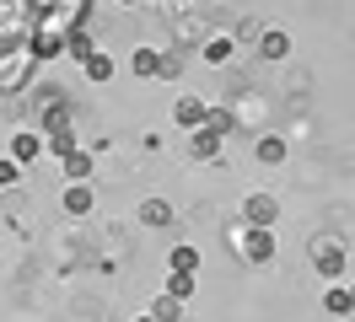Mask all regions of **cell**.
Instances as JSON below:
<instances>
[{
    "label": "cell",
    "mask_w": 355,
    "mask_h": 322,
    "mask_svg": "<svg viewBox=\"0 0 355 322\" xmlns=\"http://www.w3.org/2000/svg\"><path fill=\"white\" fill-rule=\"evenodd\" d=\"M312 269L323 279H345V269H350V253L339 247V242H318L312 247Z\"/></svg>",
    "instance_id": "obj_1"
},
{
    "label": "cell",
    "mask_w": 355,
    "mask_h": 322,
    "mask_svg": "<svg viewBox=\"0 0 355 322\" xmlns=\"http://www.w3.org/2000/svg\"><path fill=\"white\" fill-rule=\"evenodd\" d=\"M87 81H113V60L108 54H92L87 60Z\"/></svg>",
    "instance_id": "obj_17"
},
{
    "label": "cell",
    "mask_w": 355,
    "mask_h": 322,
    "mask_svg": "<svg viewBox=\"0 0 355 322\" xmlns=\"http://www.w3.org/2000/svg\"><path fill=\"white\" fill-rule=\"evenodd\" d=\"M60 48H65V38H38V43H33V54H38V60H54Z\"/></svg>",
    "instance_id": "obj_21"
},
{
    "label": "cell",
    "mask_w": 355,
    "mask_h": 322,
    "mask_svg": "<svg viewBox=\"0 0 355 322\" xmlns=\"http://www.w3.org/2000/svg\"><path fill=\"white\" fill-rule=\"evenodd\" d=\"M173 118H178V129H200L205 124V102L200 97H183V102L173 107Z\"/></svg>",
    "instance_id": "obj_6"
},
{
    "label": "cell",
    "mask_w": 355,
    "mask_h": 322,
    "mask_svg": "<svg viewBox=\"0 0 355 322\" xmlns=\"http://www.w3.org/2000/svg\"><path fill=\"white\" fill-rule=\"evenodd\" d=\"M124 6H135V0H124Z\"/></svg>",
    "instance_id": "obj_24"
},
{
    "label": "cell",
    "mask_w": 355,
    "mask_h": 322,
    "mask_svg": "<svg viewBox=\"0 0 355 322\" xmlns=\"http://www.w3.org/2000/svg\"><path fill=\"white\" fill-rule=\"evenodd\" d=\"M60 204H65V215H92V188L87 183H70Z\"/></svg>",
    "instance_id": "obj_7"
},
{
    "label": "cell",
    "mask_w": 355,
    "mask_h": 322,
    "mask_svg": "<svg viewBox=\"0 0 355 322\" xmlns=\"http://www.w3.org/2000/svg\"><path fill=\"white\" fill-rule=\"evenodd\" d=\"M173 269L194 274V269H200V253H194V247H173Z\"/></svg>",
    "instance_id": "obj_20"
},
{
    "label": "cell",
    "mask_w": 355,
    "mask_h": 322,
    "mask_svg": "<svg viewBox=\"0 0 355 322\" xmlns=\"http://www.w3.org/2000/svg\"><path fill=\"white\" fill-rule=\"evenodd\" d=\"M17 177H22V167H17V161H0V188H11Z\"/></svg>",
    "instance_id": "obj_22"
},
{
    "label": "cell",
    "mask_w": 355,
    "mask_h": 322,
    "mask_svg": "<svg viewBox=\"0 0 355 322\" xmlns=\"http://www.w3.org/2000/svg\"><path fill=\"white\" fill-rule=\"evenodd\" d=\"M135 322H156V317H151V312H146V317H135Z\"/></svg>",
    "instance_id": "obj_23"
},
{
    "label": "cell",
    "mask_w": 355,
    "mask_h": 322,
    "mask_svg": "<svg viewBox=\"0 0 355 322\" xmlns=\"http://www.w3.org/2000/svg\"><path fill=\"white\" fill-rule=\"evenodd\" d=\"M205 60L226 64V60H232V38H210V43H205Z\"/></svg>",
    "instance_id": "obj_18"
},
{
    "label": "cell",
    "mask_w": 355,
    "mask_h": 322,
    "mask_svg": "<svg viewBox=\"0 0 355 322\" xmlns=\"http://www.w3.org/2000/svg\"><path fill=\"white\" fill-rule=\"evenodd\" d=\"M243 215H248V226H275V215H280V204L269 199V193H253L243 204Z\"/></svg>",
    "instance_id": "obj_3"
},
{
    "label": "cell",
    "mask_w": 355,
    "mask_h": 322,
    "mask_svg": "<svg viewBox=\"0 0 355 322\" xmlns=\"http://www.w3.org/2000/svg\"><path fill=\"white\" fill-rule=\"evenodd\" d=\"M65 177H70V183H87V177H92V156H87V150H76V145L65 150Z\"/></svg>",
    "instance_id": "obj_9"
},
{
    "label": "cell",
    "mask_w": 355,
    "mask_h": 322,
    "mask_svg": "<svg viewBox=\"0 0 355 322\" xmlns=\"http://www.w3.org/2000/svg\"><path fill=\"white\" fill-rule=\"evenodd\" d=\"M178 306H183V301H173V296H156L151 317H156V322H178Z\"/></svg>",
    "instance_id": "obj_19"
},
{
    "label": "cell",
    "mask_w": 355,
    "mask_h": 322,
    "mask_svg": "<svg viewBox=\"0 0 355 322\" xmlns=\"http://www.w3.org/2000/svg\"><path fill=\"white\" fill-rule=\"evenodd\" d=\"M189 134H194V145H189V150H194V161H216V156H221V134H216V129H189Z\"/></svg>",
    "instance_id": "obj_4"
},
{
    "label": "cell",
    "mask_w": 355,
    "mask_h": 322,
    "mask_svg": "<svg viewBox=\"0 0 355 322\" xmlns=\"http://www.w3.org/2000/svg\"><path fill=\"white\" fill-rule=\"evenodd\" d=\"M38 156H44V140H38V134H17V140H11V161H17V167H33Z\"/></svg>",
    "instance_id": "obj_5"
},
{
    "label": "cell",
    "mask_w": 355,
    "mask_h": 322,
    "mask_svg": "<svg viewBox=\"0 0 355 322\" xmlns=\"http://www.w3.org/2000/svg\"><path fill=\"white\" fill-rule=\"evenodd\" d=\"M205 129H216V134H232V129H237V118H232L226 107H205Z\"/></svg>",
    "instance_id": "obj_15"
},
{
    "label": "cell",
    "mask_w": 355,
    "mask_h": 322,
    "mask_svg": "<svg viewBox=\"0 0 355 322\" xmlns=\"http://www.w3.org/2000/svg\"><path fill=\"white\" fill-rule=\"evenodd\" d=\"M167 296H173V301H189V296H194V274L173 269V274H167Z\"/></svg>",
    "instance_id": "obj_14"
},
{
    "label": "cell",
    "mask_w": 355,
    "mask_h": 322,
    "mask_svg": "<svg viewBox=\"0 0 355 322\" xmlns=\"http://www.w3.org/2000/svg\"><path fill=\"white\" fill-rule=\"evenodd\" d=\"M65 48L76 54V60H92V54H97V48H92V33H81V27H76V33H65Z\"/></svg>",
    "instance_id": "obj_16"
},
{
    "label": "cell",
    "mask_w": 355,
    "mask_h": 322,
    "mask_svg": "<svg viewBox=\"0 0 355 322\" xmlns=\"http://www.w3.org/2000/svg\"><path fill=\"white\" fill-rule=\"evenodd\" d=\"M135 75H146V81H156V75H162V54H156V48H135Z\"/></svg>",
    "instance_id": "obj_11"
},
{
    "label": "cell",
    "mask_w": 355,
    "mask_h": 322,
    "mask_svg": "<svg viewBox=\"0 0 355 322\" xmlns=\"http://www.w3.org/2000/svg\"><path fill=\"white\" fill-rule=\"evenodd\" d=\"M243 258H253V263H269V258H275V236H269V226H248V231H243Z\"/></svg>",
    "instance_id": "obj_2"
},
{
    "label": "cell",
    "mask_w": 355,
    "mask_h": 322,
    "mask_svg": "<svg viewBox=\"0 0 355 322\" xmlns=\"http://www.w3.org/2000/svg\"><path fill=\"white\" fill-rule=\"evenodd\" d=\"M140 220H146V226H167V220H173V204H167V199H146V204H140Z\"/></svg>",
    "instance_id": "obj_13"
},
{
    "label": "cell",
    "mask_w": 355,
    "mask_h": 322,
    "mask_svg": "<svg viewBox=\"0 0 355 322\" xmlns=\"http://www.w3.org/2000/svg\"><path fill=\"white\" fill-rule=\"evenodd\" d=\"M253 156H259L264 167H280V161H286V140H280V134H264V140H259V150H253Z\"/></svg>",
    "instance_id": "obj_10"
},
{
    "label": "cell",
    "mask_w": 355,
    "mask_h": 322,
    "mask_svg": "<svg viewBox=\"0 0 355 322\" xmlns=\"http://www.w3.org/2000/svg\"><path fill=\"white\" fill-rule=\"evenodd\" d=\"M259 54H264V60H286L291 54V33H259Z\"/></svg>",
    "instance_id": "obj_8"
},
{
    "label": "cell",
    "mask_w": 355,
    "mask_h": 322,
    "mask_svg": "<svg viewBox=\"0 0 355 322\" xmlns=\"http://www.w3.org/2000/svg\"><path fill=\"white\" fill-rule=\"evenodd\" d=\"M323 306H329L334 317H350V312H355V296H350V290H345V285H339V279H334V290H329V296H323Z\"/></svg>",
    "instance_id": "obj_12"
}]
</instances>
